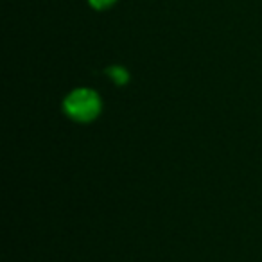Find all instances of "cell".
I'll return each mask as SVG.
<instances>
[{"instance_id": "6da1fadb", "label": "cell", "mask_w": 262, "mask_h": 262, "mask_svg": "<svg viewBox=\"0 0 262 262\" xmlns=\"http://www.w3.org/2000/svg\"><path fill=\"white\" fill-rule=\"evenodd\" d=\"M63 110L70 119L77 122H90L101 112V99L90 88H77L67 95Z\"/></svg>"}, {"instance_id": "7a4b0ae2", "label": "cell", "mask_w": 262, "mask_h": 262, "mask_svg": "<svg viewBox=\"0 0 262 262\" xmlns=\"http://www.w3.org/2000/svg\"><path fill=\"white\" fill-rule=\"evenodd\" d=\"M106 72H108V76L112 77V81L115 84H126L127 79H129V74H127L122 67H110Z\"/></svg>"}, {"instance_id": "3957f363", "label": "cell", "mask_w": 262, "mask_h": 262, "mask_svg": "<svg viewBox=\"0 0 262 262\" xmlns=\"http://www.w3.org/2000/svg\"><path fill=\"white\" fill-rule=\"evenodd\" d=\"M88 2H90V6L95 9H106V8H110L115 0H88Z\"/></svg>"}]
</instances>
